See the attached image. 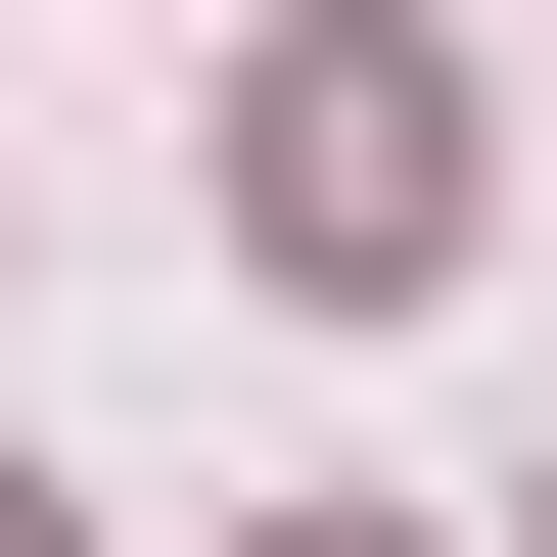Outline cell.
<instances>
[{
	"mask_svg": "<svg viewBox=\"0 0 557 557\" xmlns=\"http://www.w3.org/2000/svg\"><path fill=\"white\" fill-rule=\"evenodd\" d=\"M233 233L325 278V325H372V278H465V47H278V94H233Z\"/></svg>",
	"mask_w": 557,
	"mask_h": 557,
	"instance_id": "cell-1",
	"label": "cell"
},
{
	"mask_svg": "<svg viewBox=\"0 0 557 557\" xmlns=\"http://www.w3.org/2000/svg\"><path fill=\"white\" fill-rule=\"evenodd\" d=\"M0 557H47V511H0Z\"/></svg>",
	"mask_w": 557,
	"mask_h": 557,
	"instance_id": "cell-2",
	"label": "cell"
}]
</instances>
